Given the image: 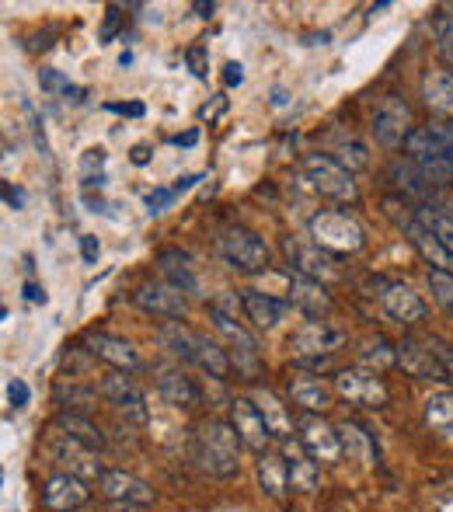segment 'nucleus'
<instances>
[{
    "mask_svg": "<svg viewBox=\"0 0 453 512\" xmlns=\"http://www.w3.org/2000/svg\"><path fill=\"white\" fill-rule=\"evenodd\" d=\"M192 460H196L199 471H206L210 478L230 481L241 467V439H237L234 425L220 422V418H203V422L192 429Z\"/></svg>",
    "mask_w": 453,
    "mask_h": 512,
    "instance_id": "f257e3e1",
    "label": "nucleus"
},
{
    "mask_svg": "<svg viewBox=\"0 0 453 512\" xmlns=\"http://www.w3.org/2000/svg\"><path fill=\"white\" fill-rule=\"evenodd\" d=\"M405 154L429 182H453V129L415 126V133L405 140Z\"/></svg>",
    "mask_w": 453,
    "mask_h": 512,
    "instance_id": "f03ea898",
    "label": "nucleus"
},
{
    "mask_svg": "<svg viewBox=\"0 0 453 512\" xmlns=\"http://www.w3.org/2000/svg\"><path fill=\"white\" fill-rule=\"evenodd\" d=\"M311 237L318 248H325L328 255H356L363 251L366 234L349 213H339V209H325V213L311 216Z\"/></svg>",
    "mask_w": 453,
    "mask_h": 512,
    "instance_id": "7ed1b4c3",
    "label": "nucleus"
},
{
    "mask_svg": "<svg viewBox=\"0 0 453 512\" xmlns=\"http://www.w3.org/2000/svg\"><path fill=\"white\" fill-rule=\"evenodd\" d=\"M304 175L311 182V189L318 196L332 199V203H356L359 189H356V178H352L349 168H342L335 157L328 154H307L304 157Z\"/></svg>",
    "mask_w": 453,
    "mask_h": 512,
    "instance_id": "20e7f679",
    "label": "nucleus"
},
{
    "mask_svg": "<svg viewBox=\"0 0 453 512\" xmlns=\"http://www.w3.org/2000/svg\"><path fill=\"white\" fill-rule=\"evenodd\" d=\"M373 140L380 143L384 150H398L405 147V140L415 133V115L412 105L398 95H384L373 108V122H370Z\"/></svg>",
    "mask_w": 453,
    "mask_h": 512,
    "instance_id": "39448f33",
    "label": "nucleus"
},
{
    "mask_svg": "<svg viewBox=\"0 0 453 512\" xmlns=\"http://www.w3.org/2000/svg\"><path fill=\"white\" fill-rule=\"evenodd\" d=\"M220 255H224V262L230 269L237 272H262L269 269V244L262 241V237L255 234V230L248 227H227L224 234H220L217 241Z\"/></svg>",
    "mask_w": 453,
    "mask_h": 512,
    "instance_id": "423d86ee",
    "label": "nucleus"
},
{
    "mask_svg": "<svg viewBox=\"0 0 453 512\" xmlns=\"http://www.w3.org/2000/svg\"><path fill=\"white\" fill-rule=\"evenodd\" d=\"M210 317H213V328H217L220 335H224L227 342L234 345L230 366H237V373H241L244 380L258 377V373H262V356H258V342H255V338H251L248 331H244L241 324H237L224 307L213 304L210 307Z\"/></svg>",
    "mask_w": 453,
    "mask_h": 512,
    "instance_id": "0eeeda50",
    "label": "nucleus"
},
{
    "mask_svg": "<svg viewBox=\"0 0 453 512\" xmlns=\"http://www.w3.org/2000/svg\"><path fill=\"white\" fill-rule=\"evenodd\" d=\"M46 453L53 457V464L63 467V474H74V478L88 481V478H102V464H98V453L88 450V446L74 443L70 436H63L60 429H53L46 436Z\"/></svg>",
    "mask_w": 453,
    "mask_h": 512,
    "instance_id": "6e6552de",
    "label": "nucleus"
},
{
    "mask_svg": "<svg viewBox=\"0 0 453 512\" xmlns=\"http://www.w3.org/2000/svg\"><path fill=\"white\" fill-rule=\"evenodd\" d=\"M98 394H102L109 405L119 411L122 418H126L129 425H143L147 422V398H143L140 384H136L129 373L115 370L109 377H102V384H98Z\"/></svg>",
    "mask_w": 453,
    "mask_h": 512,
    "instance_id": "1a4fd4ad",
    "label": "nucleus"
},
{
    "mask_svg": "<svg viewBox=\"0 0 453 512\" xmlns=\"http://www.w3.org/2000/svg\"><path fill=\"white\" fill-rule=\"evenodd\" d=\"M283 255L297 276L314 279V283L339 279V265H335V258L328 255L325 248H318L314 241H293V237H283Z\"/></svg>",
    "mask_w": 453,
    "mask_h": 512,
    "instance_id": "9d476101",
    "label": "nucleus"
},
{
    "mask_svg": "<svg viewBox=\"0 0 453 512\" xmlns=\"http://www.w3.org/2000/svg\"><path fill=\"white\" fill-rule=\"evenodd\" d=\"M335 391L356 408H384L387 405V384L373 370H359V366L339 370Z\"/></svg>",
    "mask_w": 453,
    "mask_h": 512,
    "instance_id": "9b49d317",
    "label": "nucleus"
},
{
    "mask_svg": "<svg viewBox=\"0 0 453 512\" xmlns=\"http://www.w3.org/2000/svg\"><path fill=\"white\" fill-rule=\"evenodd\" d=\"M95 488L102 499L112 502V506H150V502H154V488H150L143 478H136V474L119 471V467L105 471L102 478L95 481Z\"/></svg>",
    "mask_w": 453,
    "mask_h": 512,
    "instance_id": "f8f14e48",
    "label": "nucleus"
},
{
    "mask_svg": "<svg viewBox=\"0 0 453 512\" xmlns=\"http://www.w3.org/2000/svg\"><path fill=\"white\" fill-rule=\"evenodd\" d=\"M230 425H234V432H237V439H241L248 450H255L258 457L262 453H269L272 450V432H269V425H265V418L258 415V408L251 405V398H234L230 401Z\"/></svg>",
    "mask_w": 453,
    "mask_h": 512,
    "instance_id": "ddd939ff",
    "label": "nucleus"
},
{
    "mask_svg": "<svg viewBox=\"0 0 453 512\" xmlns=\"http://www.w3.org/2000/svg\"><path fill=\"white\" fill-rule=\"evenodd\" d=\"M342 342H345V331L335 328L332 321H307L304 328L293 331L290 349L297 359H314V356H332Z\"/></svg>",
    "mask_w": 453,
    "mask_h": 512,
    "instance_id": "4468645a",
    "label": "nucleus"
},
{
    "mask_svg": "<svg viewBox=\"0 0 453 512\" xmlns=\"http://www.w3.org/2000/svg\"><path fill=\"white\" fill-rule=\"evenodd\" d=\"M297 443L311 453V460H321V464H335L342 457V439H339V429L328 425L325 418L318 415H307L300 418V436Z\"/></svg>",
    "mask_w": 453,
    "mask_h": 512,
    "instance_id": "2eb2a0df",
    "label": "nucleus"
},
{
    "mask_svg": "<svg viewBox=\"0 0 453 512\" xmlns=\"http://www.w3.org/2000/svg\"><path fill=\"white\" fill-rule=\"evenodd\" d=\"M39 499H42V506H46L49 512H77L84 502L91 499V488H88V481L60 471V474H53L46 485H42Z\"/></svg>",
    "mask_w": 453,
    "mask_h": 512,
    "instance_id": "dca6fc26",
    "label": "nucleus"
},
{
    "mask_svg": "<svg viewBox=\"0 0 453 512\" xmlns=\"http://www.w3.org/2000/svg\"><path fill=\"white\" fill-rule=\"evenodd\" d=\"M398 366L415 380H436V384L450 380L443 363L436 359V352L429 349V342H419V338H405V342L398 345Z\"/></svg>",
    "mask_w": 453,
    "mask_h": 512,
    "instance_id": "f3484780",
    "label": "nucleus"
},
{
    "mask_svg": "<svg viewBox=\"0 0 453 512\" xmlns=\"http://www.w3.org/2000/svg\"><path fill=\"white\" fill-rule=\"evenodd\" d=\"M84 349H88L95 359L112 363L115 370H122V373L140 370V363H143L133 342H126V338H115V335H105V331H91V335H84Z\"/></svg>",
    "mask_w": 453,
    "mask_h": 512,
    "instance_id": "a211bd4d",
    "label": "nucleus"
},
{
    "mask_svg": "<svg viewBox=\"0 0 453 512\" xmlns=\"http://www.w3.org/2000/svg\"><path fill=\"white\" fill-rule=\"evenodd\" d=\"M133 304L136 307H143L147 314H157V317H182L185 314V307H189V300H185V293L182 290H175L171 283H140L136 286V293H133Z\"/></svg>",
    "mask_w": 453,
    "mask_h": 512,
    "instance_id": "6ab92c4d",
    "label": "nucleus"
},
{
    "mask_svg": "<svg viewBox=\"0 0 453 512\" xmlns=\"http://www.w3.org/2000/svg\"><path fill=\"white\" fill-rule=\"evenodd\" d=\"M380 307L391 321L398 324H419L426 317V304L408 283H384L380 286Z\"/></svg>",
    "mask_w": 453,
    "mask_h": 512,
    "instance_id": "aec40b11",
    "label": "nucleus"
},
{
    "mask_svg": "<svg viewBox=\"0 0 453 512\" xmlns=\"http://www.w3.org/2000/svg\"><path fill=\"white\" fill-rule=\"evenodd\" d=\"M244 307V317L255 324L258 331H272L286 314H290V300H276L269 293H258V290H241L237 293Z\"/></svg>",
    "mask_w": 453,
    "mask_h": 512,
    "instance_id": "412c9836",
    "label": "nucleus"
},
{
    "mask_svg": "<svg viewBox=\"0 0 453 512\" xmlns=\"http://www.w3.org/2000/svg\"><path fill=\"white\" fill-rule=\"evenodd\" d=\"M286 293H290V307H297L311 321H325L328 310H332V297H328L325 286L314 283V279L297 276V272H290V290Z\"/></svg>",
    "mask_w": 453,
    "mask_h": 512,
    "instance_id": "4be33fe9",
    "label": "nucleus"
},
{
    "mask_svg": "<svg viewBox=\"0 0 453 512\" xmlns=\"http://www.w3.org/2000/svg\"><path fill=\"white\" fill-rule=\"evenodd\" d=\"M154 265L161 269L164 283H171L175 290H182V293H199L196 265H192V258L185 255L182 248H161V251L154 255Z\"/></svg>",
    "mask_w": 453,
    "mask_h": 512,
    "instance_id": "5701e85b",
    "label": "nucleus"
},
{
    "mask_svg": "<svg viewBox=\"0 0 453 512\" xmlns=\"http://www.w3.org/2000/svg\"><path fill=\"white\" fill-rule=\"evenodd\" d=\"M283 460H286V474H290V488L300 495H311L318 488V460H311V453L300 443L286 439L283 443Z\"/></svg>",
    "mask_w": 453,
    "mask_h": 512,
    "instance_id": "b1692460",
    "label": "nucleus"
},
{
    "mask_svg": "<svg viewBox=\"0 0 453 512\" xmlns=\"http://www.w3.org/2000/svg\"><path fill=\"white\" fill-rule=\"evenodd\" d=\"M251 405H255L258 415L265 418V425H269V432H272V439H276V443L293 439L290 411H286V405L279 401V394L265 391V387H255V391H251Z\"/></svg>",
    "mask_w": 453,
    "mask_h": 512,
    "instance_id": "393cba45",
    "label": "nucleus"
},
{
    "mask_svg": "<svg viewBox=\"0 0 453 512\" xmlns=\"http://www.w3.org/2000/svg\"><path fill=\"white\" fill-rule=\"evenodd\" d=\"M387 178H391V185L398 189V199H405V203H412V199L422 203V199L429 196V185H433L408 157H398V161L387 164Z\"/></svg>",
    "mask_w": 453,
    "mask_h": 512,
    "instance_id": "a878e982",
    "label": "nucleus"
},
{
    "mask_svg": "<svg viewBox=\"0 0 453 512\" xmlns=\"http://www.w3.org/2000/svg\"><path fill=\"white\" fill-rule=\"evenodd\" d=\"M157 394L175 408H192V405H199V398H203L199 384L192 377H185L182 370H161L157 373Z\"/></svg>",
    "mask_w": 453,
    "mask_h": 512,
    "instance_id": "bb28decb",
    "label": "nucleus"
},
{
    "mask_svg": "<svg viewBox=\"0 0 453 512\" xmlns=\"http://www.w3.org/2000/svg\"><path fill=\"white\" fill-rule=\"evenodd\" d=\"M422 98L443 119H453V74L447 70H426L422 77Z\"/></svg>",
    "mask_w": 453,
    "mask_h": 512,
    "instance_id": "cd10ccee",
    "label": "nucleus"
},
{
    "mask_svg": "<svg viewBox=\"0 0 453 512\" xmlns=\"http://www.w3.org/2000/svg\"><path fill=\"white\" fill-rule=\"evenodd\" d=\"M286 394H290L293 405H300L304 411H325L332 405V387L314 377H293L290 384H286Z\"/></svg>",
    "mask_w": 453,
    "mask_h": 512,
    "instance_id": "c85d7f7f",
    "label": "nucleus"
},
{
    "mask_svg": "<svg viewBox=\"0 0 453 512\" xmlns=\"http://www.w3.org/2000/svg\"><path fill=\"white\" fill-rule=\"evenodd\" d=\"M53 429H60L63 436H70L74 443L88 446V450H95V453L105 450V432L84 415H67V411H60V415H56V422H53Z\"/></svg>",
    "mask_w": 453,
    "mask_h": 512,
    "instance_id": "c756f323",
    "label": "nucleus"
},
{
    "mask_svg": "<svg viewBox=\"0 0 453 512\" xmlns=\"http://www.w3.org/2000/svg\"><path fill=\"white\" fill-rule=\"evenodd\" d=\"M157 338H161V345L175 359H182V363H196V338H199V331H192L189 324H182V321L161 324Z\"/></svg>",
    "mask_w": 453,
    "mask_h": 512,
    "instance_id": "7c9ffc66",
    "label": "nucleus"
},
{
    "mask_svg": "<svg viewBox=\"0 0 453 512\" xmlns=\"http://www.w3.org/2000/svg\"><path fill=\"white\" fill-rule=\"evenodd\" d=\"M405 237L415 244V251H419V255L426 258L429 269H436V272H453V258L440 248V241H436V237L429 234V230L422 227L419 220H415L412 227L405 230Z\"/></svg>",
    "mask_w": 453,
    "mask_h": 512,
    "instance_id": "2f4dec72",
    "label": "nucleus"
},
{
    "mask_svg": "<svg viewBox=\"0 0 453 512\" xmlns=\"http://www.w3.org/2000/svg\"><path fill=\"white\" fill-rule=\"evenodd\" d=\"M98 398H102V394L84 384H56V391H53V401L67 411V415H84V418H91Z\"/></svg>",
    "mask_w": 453,
    "mask_h": 512,
    "instance_id": "473e14b6",
    "label": "nucleus"
},
{
    "mask_svg": "<svg viewBox=\"0 0 453 512\" xmlns=\"http://www.w3.org/2000/svg\"><path fill=\"white\" fill-rule=\"evenodd\" d=\"M258 481H262V492L269 495V499H283L286 488H290V474H286V460L279 457V453H262L258 457Z\"/></svg>",
    "mask_w": 453,
    "mask_h": 512,
    "instance_id": "72a5a7b5",
    "label": "nucleus"
},
{
    "mask_svg": "<svg viewBox=\"0 0 453 512\" xmlns=\"http://www.w3.org/2000/svg\"><path fill=\"white\" fill-rule=\"evenodd\" d=\"M192 366H199V370L210 373V377L224 380L230 373V356L220 349L217 342H213L210 335H199L196 338V363H192Z\"/></svg>",
    "mask_w": 453,
    "mask_h": 512,
    "instance_id": "f704fd0d",
    "label": "nucleus"
},
{
    "mask_svg": "<svg viewBox=\"0 0 453 512\" xmlns=\"http://www.w3.org/2000/svg\"><path fill=\"white\" fill-rule=\"evenodd\" d=\"M335 429H339V439H342V453H349V457L359 460V464H370V460H373L370 432H366L363 425H356V422H342V425H335Z\"/></svg>",
    "mask_w": 453,
    "mask_h": 512,
    "instance_id": "c9c22d12",
    "label": "nucleus"
},
{
    "mask_svg": "<svg viewBox=\"0 0 453 512\" xmlns=\"http://www.w3.org/2000/svg\"><path fill=\"white\" fill-rule=\"evenodd\" d=\"M415 213H419L422 227H426L429 234L440 241V248L453 258V216H447L443 209H436V206H415Z\"/></svg>",
    "mask_w": 453,
    "mask_h": 512,
    "instance_id": "e433bc0d",
    "label": "nucleus"
},
{
    "mask_svg": "<svg viewBox=\"0 0 453 512\" xmlns=\"http://www.w3.org/2000/svg\"><path fill=\"white\" fill-rule=\"evenodd\" d=\"M426 422L433 432L453 439V391H440L426 398Z\"/></svg>",
    "mask_w": 453,
    "mask_h": 512,
    "instance_id": "4c0bfd02",
    "label": "nucleus"
},
{
    "mask_svg": "<svg viewBox=\"0 0 453 512\" xmlns=\"http://www.w3.org/2000/svg\"><path fill=\"white\" fill-rule=\"evenodd\" d=\"M359 363H363V370H387V366L398 363V349H391V342H387L384 335L377 338H366L363 345H359Z\"/></svg>",
    "mask_w": 453,
    "mask_h": 512,
    "instance_id": "58836bf2",
    "label": "nucleus"
},
{
    "mask_svg": "<svg viewBox=\"0 0 453 512\" xmlns=\"http://www.w3.org/2000/svg\"><path fill=\"white\" fill-rule=\"evenodd\" d=\"M433 39L440 60L453 70V11H436L433 14Z\"/></svg>",
    "mask_w": 453,
    "mask_h": 512,
    "instance_id": "ea45409f",
    "label": "nucleus"
},
{
    "mask_svg": "<svg viewBox=\"0 0 453 512\" xmlns=\"http://www.w3.org/2000/svg\"><path fill=\"white\" fill-rule=\"evenodd\" d=\"M335 161L342 164V168H349V171H363L366 164H370V154H366V147L359 140H345V143H339L335 147Z\"/></svg>",
    "mask_w": 453,
    "mask_h": 512,
    "instance_id": "a19ab883",
    "label": "nucleus"
},
{
    "mask_svg": "<svg viewBox=\"0 0 453 512\" xmlns=\"http://www.w3.org/2000/svg\"><path fill=\"white\" fill-rule=\"evenodd\" d=\"M429 290H433L436 304L447 310V314H453V272L429 269Z\"/></svg>",
    "mask_w": 453,
    "mask_h": 512,
    "instance_id": "79ce46f5",
    "label": "nucleus"
},
{
    "mask_svg": "<svg viewBox=\"0 0 453 512\" xmlns=\"http://www.w3.org/2000/svg\"><path fill=\"white\" fill-rule=\"evenodd\" d=\"M185 63H189V70H192V74H196V77H206V74H210V60H206V46H199V42H196V46L185 49Z\"/></svg>",
    "mask_w": 453,
    "mask_h": 512,
    "instance_id": "37998d69",
    "label": "nucleus"
},
{
    "mask_svg": "<svg viewBox=\"0 0 453 512\" xmlns=\"http://www.w3.org/2000/svg\"><path fill=\"white\" fill-rule=\"evenodd\" d=\"M429 349L436 352V359H440L443 370H447V377L453 380V349H450V345L443 342V338H429Z\"/></svg>",
    "mask_w": 453,
    "mask_h": 512,
    "instance_id": "c03bdc74",
    "label": "nucleus"
},
{
    "mask_svg": "<svg viewBox=\"0 0 453 512\" xmlns=\"http://www.w3.org/2000/svg\"><path fill=\"white\" fill-rule=\"evenodd\" d=\"M39 84H42L46 91H60V95H67V91H70V81H67L63 74H56V70H42V74H39Z\"/></svg>",
    "mask_w": 453,
    "mask_h": 512,
    "instance_id": "a18cd8bd",
    "label": "nucleus"
},
{
    "mask_svg": "<svg viewBox=\"0 0 453 512\" xmlns=\"http://www.w3.org/2000/svg\"><path fill=\"white\" fill-rule=\"evenodd\" d=\"M171 199H175V189H154L147 196V209L150 213H164L171 206Z\"/></svg>",
    "mask_w": 453,
    "mask_h": 512,
    "instance_id": "49530a36",
    "label": "nucleus"
},
{
    "mask_svg": "<svg viewBox=\"0 0 453 512\" xmlns=\"http://www.w3.org/2000/svg\"><path fill=\"white\" fill-rule=\"evenodd\" d=\"M28 398H32V394H28L25 380H11V384H7V401H11L14 408H25Z\"/></svg>",
    "mask_w": 453,
    "mask_h": 512,
    "instance_id": "de8ad7c7",
    "label": "nucleus"
},
{
    "mask_svg": "<svg viewBox=\"0 0 453 512\" xmlns=\"http://www.w3.org/2000/svg\"><path fill=\"white\" fill-rule=\"evenodd\" d=\"M119 25H122L119 7H109V11H105V25H102V42H112L115 32H119Z\"/></svg>",
    "mask_w": 453,
    "mask_h": 512,
    "instance_id": "09e8293b",
    "label": "nucleus"
},
{
    "mask_svg": "<svg viewBox=\"0 0 453 512\" xmlns=\"http://www.w3.org/2000/svg\"><path fill=\"white\" fill-rule=\"evenodd\" d=\"M81 255H84V262H88V265L98 262V255H102V244H98V237H91V234L81 237Z\"/></svg>",
    "mask_w": 453,
    "mask_h": 512,
    "instance_id": "8fccbe9b",
    "label": "nucleus"
},
{
    "mask_svg": "<svg viewBox=\"0 0 453 512\" xmlns=\"http://www.w3.org/2000/svg\"><path fill=\"white\" fill-rule=\"evenodd\" d=\"M241 81H244L241 63H227V67H224V88H237Z\"/></svg>",
    "mask_w": 453,
    "mask_h": 512,
    "instance_id": "3c124183",
    "label": "nucleus"
},
{
    "mask_svg": "<svg viewBox=\"0 0 453 512\" xmlns=\"http://www.w3.org/2000/svg\"><path fill=\"white\" fill-rule=\"evenodd\" d=\"M109 112H122V115H133V119H140V115H143V105H140V102H129V105H109Z\"/></svg>",
    "mask_w": 453,
    "mask_h": 512,
    "instance_id": "603ef678",
    "label": "nucleus"
},
{
    "mask_svg": "<svg viewBox=\"0 0 453 512\" xmlns=\"http://www.w3.org/2000/svg\"><path fill=\"white\" fill-rule=\"evenodd\" d=\"M4 203H7V206H14V209H21V203H25V199H21V192H18V189L4 185Z\"/></svg>",
    "mask_w": 453,
    "mask_h": 512,
    "instance_id": "864d4df0",
    "label": "nucleus"
},
{
    "mask_svg": "<svg viewBox=\"0 0 453 512\" xmlns=\"http://www.w3.org/2000/svg\"><path fill=\"white\" fill-rule=\"evenodd\" d=\"M175 143H178V147H196V143H199V129H189L185 136H175Z\"/></svg>",
    "mask_w": 453,
    "mask_h": 512,
    "instance_id": "5fc2aeb1",
    "label": "nucleus"
},
{
    "mask_svg": "<svg viewBox=\"0 0 453 512\" xmlns=\"http://www.w3.org/2000/svg\"><path fill=\"white\" fill-rule=\"evenodd\" d=\"M25 297L32 300V304H42V300H46V293H42L35 283H28V286H25Z\"/></svg>",
    "mask_w": 453,
    "mask_h": 512,
    "instance_id": "6e6d98bb",
    "label": "nucleus"
},
{
    "mask_svg": "<svg viewBox=\"0 0 453 512\" xmlns=\"http://www.w3.org/2000/svg\"><path fill=\"white\" fill-rule=\"evenodd\" d=\"M199 182V175H185V178H178V185H175V196L178 192H185V189H192V185Z\"/></svg>",
    "mask_w": 453,
    "mask_h": 512,
    "instance_id": "4d7b16f0",
    "label": "nucleus"
},
{
    "mask_svg": "<svg viewBox=\"0 0 453 512\" xmlns=\"http://www.w3.org/2000/svg\"><path fill=\"white\" fill-rule=\"evenodd\" d=\"M147 161H150V150L147 147H133V164H140V168H143Z\"/></svg>",
    "mask_w": 453,
    "mask_h": 512,
    "instance_id": "13d9d810",
    "label": "nucleus"
},
{
    "mask_svg": "<svg viewBox=\"0 0 453 512\" xmlns=\"http://www.w3.org/2000/svg\"><path fill=\"white\" fill-rule=\"evenodd\" d=\"M196 14H199V18H210V14H213V4H206V0H199V4H196Z\"/></svg>",
    "mask_w": 453,
    "mask_h": 512,
    "instance_id": "bf43d9fd",
    "label": "nucleus"
},
{
    "mask_svg": "<svg viewBox=\"0 0 453 512\" xmlns=\"http://www.w3.org/2000/svg\"><path fill=\"white\" fill-rule=\"evenodd\" d=\"M109 512H147V506H112Z\"/></svg>",
    "mask_w": 453,
    "mask_h": 512,
    "instance_id": "052dcab7",
    "label": "nucleus"
}]
</instances>
